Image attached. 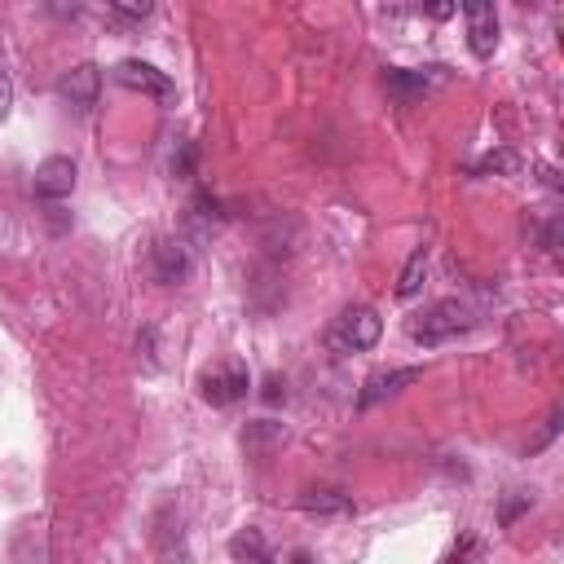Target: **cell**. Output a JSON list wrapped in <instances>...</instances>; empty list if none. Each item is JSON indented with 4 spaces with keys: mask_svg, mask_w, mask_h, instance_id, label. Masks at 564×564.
<instances>
[{
    "mask_svg": "<svg viewBox=\"0 0 564 564\" xmlns=\"http://www.w3.org/2000/svg\"><path fill=\"white\" fill-rule=\"evenodd\" d=\"M436 70H441V66H427V70H388V79H383V84H388V93H392L401 106H410L414 97H423V93L441 79Z\"/></svg>",
    "mask_w": 564,
    "mask_h": 564,
    "instance_id": "obj_11",
    "label": "cell"
},
{
    "mask_svg": "<svg viewBox=\"0 0 564 564\" xmlns=\"http://www.w3.org/2000/svg\"><path fill=\"white\" fill-rule=\"evenodd\" d=\"M423 278H427V247H414L410 260L401 264V278H397V300H414L423 291Z\"/></svg>",
    "mask_w": 564,
    "mask_h": 564,
    "instance_id": "obj_13",
    "label": "cell"
},
{
    "mask_svg": "<svg viewBox=\"0 0 564 564\" xmlns=\"http://www.w3.org/2000/svg\"><path fill=\"white\" fill-rule=\"evenodd\" d=\"M189 212H194V220L203 225V229H212V225H220L225 220V212H220V203L207 194V189H198L194 194V203H189Z\"/></svg>",
    "mask_w": 564,
    "mask_h": 564,
    "instance_id": "obj_15",
    "label": "cell"
},
{
    "mask_svg": "<svg viewBox=\"0 0 564 564\" xmlns=\"http://www.w3.org/2000/svg\"><path fill=\"white\" fill-rule=\"evenodd\" d=\"M172 172H176V176H189V172H194V145H189V141H181V150L172 154Z\"/></svg>",
    "mask_w": 564,
    "mask_h": 564,
    "instance_id": "obj_18",
    "label": "cell"
},
{
    "mask_svg": "<svg viewBox=\"0 0 564 564\" xmlns=\"http://www.w3.org/2000/svg\"><path fill=\"white\" fill-rule=\"evenodd\" d=\"M419 379H423V366H392V370H375V375L361 383V392H357V410H370V405H379V401L397 397L401 388H410V383H419Z\"/></svg>",
    "mask_w": 564,
    "mask_h": 564,
    "instance_id": "obj_7",
    "label": "cell"
},
{
    "mask_svg": "<svg viewBox=\"0 0 564 564\" xmlns=\"http://www.w3.org/2000/svg\"><path fill=\"white\" fill-rule=\"evenodd\" d=\"M229 560L234 564H278V555L269 551V542H264V533L256 524H247V529H238L229 538Z\"/></svg>",
    "mask_w": 564,
    "mask_h": 564,
    "instance_id": "obj_10",
    "label": "cell"
},
{
    "mask_svg": "<svg viewBox=\"0 0 564 564\" xmlns=\"http://www.w3.org/2000/svg\"><path fill=\"white\" fill-rule=\"evenodd\" d=\"M383 335V322L370 304H348L339 308V317L326 326V348L335 357H352V352H370Z\"/></svg>",
    "mask_w": 564,
    "mask_h": 564,
    "instance_id": "obj_1",
    "label": "cell"
},
{
    "mask_svg": "<svg viewBox=\"0 0 564 564\" xmlns=\"http://www.w3.org/2000/svg\"><path fill=\"white\" fill-rule=\"evenodd\" d=\"M555 432H560V410H551V419H546V427L538 432V441L529 445V454H538L542 445H551V436H555Z\"/></svg>",
    "mask_w": 564,
    "mask_h": 564,
    "instance_id": "obj_19",
    "label": "cell"
},
{
    "mask_svg": "<svg viewBox=\"0 0 564 564\" xmlns=\"http://www.w3.org/2000/svg\"><path fill=\"white\" fill-rule=\"evenodd\" d=\"M529 502H533V498L516 489V498H507V502H502V524H511V520H516V516H520V511H524Z\"/></svg>",
    "mask_w": 564,
    "mask_h": 564,
    "instance_id": "obj_20",
    "label": "cell"
},
{
    "mask_svg": "<svg viewBox=\"0 0 564 564\" xmlns=\"http://www.w3.org/2000/svg\"><path fill=\"white\" fill-rule=\"evenodd\" d=\"M106 18L115 26H137V22L150 18V4H106Z\"/></svg>",
    "mask_w": 564,
    "mask_h": 564,
    "instance_id": "obj_17",
    "label": "cell"
},
{
    "mask_svg": "<svg viewBox=\"0 0 564 564\" xmlns=\"http://www.w3.org/2000/svg\"><path fill=\"white\" fill-rule=\"evenodd\" d=\"M247 388H251V375H247V366H242V361H225L220 370H212V375H203V379H198L203 401H207V405H216V410H225V405L242 401V397H247Z\"/></svg>",
    "mask_w": 564,
    "mask_h": 564,
    "instance_id": "obj_4",
    "label": "cell"
},
{
    "mask_svg": "<svg viewBox=\"0 0 564 564\" xmlns=\"http://www.w3.org/2000/svg\"><path fill=\"white\" fill-rule=\"evenodd\" d=\"M476 538H463V546H454V560L449 564H476Z\"/></svg>",
    "mask_w": 564,
    "mask_h": 564,
    "instance_id": "obj_21",
    "label": "cell"
},
{
    "mask_svg": "<svg viewBox=\"0 0 564 564\" xmlns=\"http://www.w3.org/2000/svg\"><path fill=\"white\" fill-rule=\"evenodd\" d=\"M471 326H476V313H471L463 300H436V304H427L423 313L410 317V335H414L423 348L449 344V339L467 335Z\"/></svg>",
    "mask_w": 564,
    "mask_h": 564,
    "instance_id": "obj_2",
    "label": "cell"
},
{
    "mask_svg": "<svg viewBox=\"0 0 564 564\" xmlns=\"http://www.w3.org/2000/svg\"><path fill=\"white\" fill-rule=\"evenodd\" d=\"M150 273L163 286H181L189 278V251L181 242H159L154 256H150Z\"/></svg>",
    "mask_w": 564,
    "mask_h": 564,
    "instance_id": "obj_9",
    "label": "cell"
},
{
    "mask_svg": "<svg viewBox=\"0 0 564 564\" xmlns=\"http://www.w3.org/2000/svg\"><path fill=\"white\" fill-rule=\"evenodd\" d=\"M9 101H13V88H9V75H4V66H0V119L9 115Z\"/></svg>",
    "mask_w": 564,
    "mask_h": 564,
    "instance_id": "obj_22",
    "label": "cell"
},
{
    "mask_svg": "<svg viewBox=\"0 0 564 564\" xmlns=\"http://www.w3.org/2000/svg\"><path fill=\"white\" fill-rule=\"evenodd\" d=\"M115 84H123L128 93H141V97H150V101H176V84L159 70V66H150V62H141V57H123L115 70Z\"/></svg>",
    "mask_w": 564,
    "mask_h": 564,
    "instance_id": "obj_3",
    "label": "cell"
},
{
    "mask_svg": "<svg viewBox=\"0 0 564 564\" xmlns=\"http://www.w3.org/2000/svg\"><path fill=\"white\" fill-rule=\"evenodd\" d=\"M31 189H35V198H44V203L70 198V189H75V163H70L66 154H48V159L35 167Z\"/></svg>",
    "mask_w": 564,
    "mask_h": 564,
    "instance_id": "obj_6",
    "label": "cell"
},
{
    "mask_svg": "<svg viewBox=\"0 0 564 564\" xmlns=\"http://www.w3.org/2000/svg\"><path fill=\"white\" fill-rule=\"evenodd\" d=\"M273 441H282V423L260 419V423H247V427H242V445H247V449H256V445H273Z\"/></svg>",
    "mask_w": 564,
    "mask_h": 564,
    "instance_id": "obj_16",
    "label": "cell"
},
{
    "mask_svg": "<svg viewBox=\"0 0 564 564\" xmlns=\"http://www.w3.org/2000/svg\"><path fill=\"white\" fill-rule=\"evenodd\" d=\"M463 22H467V48L480 62H489L494 48H498V13H494V4H467Z\"/></svg>",
    "mask_w": 564,
    "mask_h": 564,
    "instance_id": "obj_8",
    "label": "cell"
},
{
    "mask_svg": "<svg viewBox=\"0 0 564 564\" xmlns=\"http://www.w3.org/2000/svg\"><path fill=\"white\" fill-rule=\"evenodd\" d=\"M97 93H101V66H93V62H79L57 75V97L79 115H88L97 106Z\"/></svg>",
    "mask_w": 564,
    "mask_h": 564,
    "instance_id": "obj_5",
    "label": "cell"
},
{
    "mask_svg": "<svg viewBox=\"0 0 564 564\" xmlns=\"http://www.w3.org/2000/svg\"><path fill=\"white\" fill-rule=\"evenodd\" d=\"M300 511L308 516H352V498L339 489H313L300 498Z\"/></svg>",
    "mask_w": 564,
    "mask_h": 564,
    "instance_id": "obj_12",
    "label": "cell"
},
{
    "mask_svg": "<svg viewBox=\"0 0 564 564\" xmlns=\"http://www.w3.org/2000/svg\"><path fill=\"white\" fill-rule=\"evenodd\" d=\"M264 401H282V379H278V375L264 383Z\"/></svg>",
    "mask_w": 564,
    "mask_h": 564,
    "instance_id": "obj_23",
    "label": "cell"
},
{
    "mask_svg": "<svg viewBox=\"0 0 564 564\" xmlns=\"http://www.w3.org/2000/svg\"><path fill=\"white\" fill-rule=\"evenodd\" d=\"M516 167H520V154H516V150H494V154H485L480 163H471V172H476V176H489V172L511 176Z\"/></svg>",
    "mask_w": 564,
    "mask_h": 564,
    "instance_id": "obj_14",
    "label": "cell"
},
{
    "mask_svg": "<svg viewBox=\"0 0 564 564\" xmlns=\"http://www.w3.org/2000/svg\"><path fill=\"white\" fill-rule=\"evenodd\" d=\"M291 564H313V555H308V551H295V555H291Z\"/></svg>",
    "mask_w": 564,
    "mask_h": 564,
    "instance_id": "obj_24",
    "label": "cell"
}]
</instances>
